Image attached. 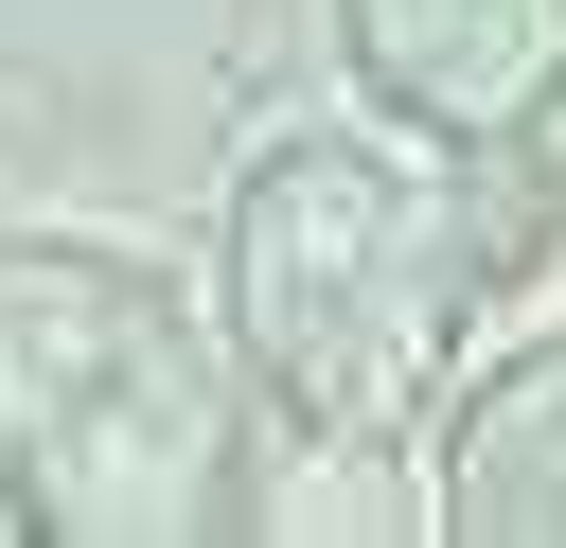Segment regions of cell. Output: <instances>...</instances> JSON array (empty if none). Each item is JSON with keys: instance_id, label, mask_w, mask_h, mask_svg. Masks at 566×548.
Masks as SVG:
<instances>
[{"instance_id": "cell-1", "label": "cell", "mask_w": 566, "mask_h": 548, "mask_svg": "<svg viewBox=\"0 0 566 548\" xmlns=\"http://www.w3.org/2000/svg\"><path fill=\"white\" fill-rule=\"evenodd\" d=\"M0 513L35 548L248 530V407L177 283L106 247H0Z\"/></svg>"}, {"instance_id": "cell-4", "label": "cell", "mask_w": 566, "mask_h": 548, "mask_svg": "<svg viewBox=\"0 0 566 548\" xmlns=\"http://www.w3.org/2000/svg\"><path fill=\"white\" fill-rule=\"evenodd\" d=\"M442 530L460 548H566V336L495 354L442 424Z\"/></svg>"}, {"instance_id": "cell-2", "label": "cell", "mask_w": 566, "mask_h": 548, "mask_svg": "<svg viewBox=\"0 0 566 548\" xmlns=\"http://www.w3.org/2000/svg\"><path fill=\"white\" fill-rule=\"evenodd\" d=\"M478 247L442 159H371V141H283L230 194V354L265 371V407H301L318 442H407V407L442 389L460 318H478Z\"/></svg>"}, {"instance_id": "cell-3", "label": "cell", "mask_w": 566, "mask_h": 548, "mask_svg": "<svg viewBox=\"0 0 566 548\" xmlns=\"http://www.w3.org/2000/svg\"><path fill=\"white\" fill-rule=\"evenodd\" d=\"M336 53L424 141H495L566 106V0H336Z\"/></svg>"}]
</instances>
